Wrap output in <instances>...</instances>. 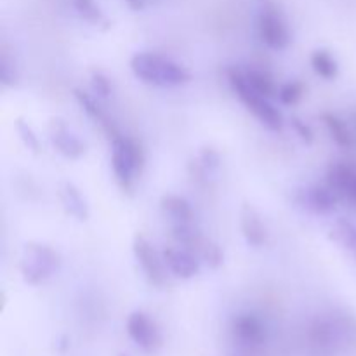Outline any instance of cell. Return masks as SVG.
I'll return each instance as SVG.
<instances>
[{"label": "cell", "instance_id": "6da1fadb", "mask_svg": "<svg viewBox=\"0 0 356 356\" xmlns=\"http://www.w3.org/2000/svg\"><path fill=\"white\" fill-rule=\"evenodd\" d=\"M131 70L138 80L153 87H181L191 82V72L172 58L159 52H138L131 59Z\"/></svg>", "mask_w": 356, "mask_h": 356}, {"label": "cell", "instance_id": "7a4b0ae2", "mask_svg": "<svg viewBox=\"0 0 356 356\" xmlns=\"http://www.w3.org/2000/svg\"><path fill=\"white\" fill-rule=\"evenodd\" d=\"M110 163L115 181H117V184L122 188L124 193L132 195L136 179L141 176L143 169H145V149H143L141 143L129 138V136L120 134V132L110 138Z\"/></svg>", "mask_w": 356, "mask_h": 356}, {"label": "cell", "instance_id": "3957f363", "mask_svg": "<svg viewBox=\"0 0 356 356\" xmlns=\"http://www.w3.org/2000/svg\"><path fill=\"white\" fill-rule=\"evenodd\" d=\"M228 83L232 87L233 94L240 99V103L247 108L249 113H252L259 120L261 125H264L271 132H280L284 129V113L271 103L270 97L256 92L250 87V83L245 79V73L242 70L229 68Z\"/></svg>", "mask_w": 356, "mask_h": 356}, {"label": "cell", "instance_id": "277c9868", "mask_svg": "<svg viewBox=\"0 0 356 356\" xmlns=\"http://www.w3.org/2000/svg\"><path fill=\"white\" fill-rule=\"evenodd\" d=\"M61 268V256L47 243L30 240L24 243L19 271L24 284L37 287L51 280Z\"/></svg>", "mask_w": 356, "mask_h": 356}, {"label": "cell", "instance_id": "5b68a950", "mask_svg": "<svg viewBox=\"0 0 356 356\" xmlns=\"http://www.w3.org/2000/svg\"><path fill=\"white\" fill-rule=\"evenodd\" d=\"M257 35L266 47L285 51L292 44V31L277 0H259Z\"/></svg>", "mask_w": 356, "mask_h": 356}, {"label": "cell", "instance_id": "8992f818", "mask_svg": "<svg viewBox=\"0 0 356 356\" xmlns=\"http://www.w3.org/2000/svg\"><path fill=\"white\" fill-rule=\"evenodd\" d=\"M132 252H134L136 261L141 266L143 275L146 280L155 287L163 289L167 285V266L162 254L156 252L155 245L146 238L145 235L138 233L132 242Z\"/></svg>", "mask_w": 356, "mask_h": 356}, {"label": "cell", "instance_id": "52a82bcc", "mask_svg": "<svg viewBox=\"0 0 356 356\" xmlns=\"http://www.w3.org/2000/svg\"><path fill=\"white\" fill-rule=\"evenodd\" d=\"M127 334L143 351L146 353H155L162 348L163 337L159 325L146 315L145 312H132L127 316Z\"/></svg>", "mask_w": 356, "mask_h": 356}, {"label": "cell", "instance_id": "ba28073f", "mask_svg": "<svg viewBox=\"0 0 356 356\" xmlns=\"http://www.w3.org/2000/svg\"><path fill=\"white\" fill-rule=\"evenodd\" d=\"M49 139H51L56 152L65 156V159L79 160L87 152L86 143L61 118H52L51 120V124H49Z\"/></svg>", "mask_w": 356, "mask_h": 356}, {"label": "cell", "instance_id": "9c48e42d", "mask_svg": "<svg viewBox=\"0 0 356 356\" xmlns=\"http://www.w3.org/2000/svg\"><path fill=\"white\" fill-rule=\"evenodd\" d=\"M232 330L236 343L245 350H259L266 343V325L259 316L252 315V313H242V315L235 316Z\"/></svg>", "mask_w": 356, "mask_h": 356}, {"label": "cell", "instance_id": "30bf717a", "mask_svg": "<svg viewBox=\"0 0 356 356\" xmlns=\"http://www.w3.org/2000/svg\"><path fill=\"white\" fill-rule=\"evenodd\" d=\"M162 256L169 273L179 280H190L200 273V261L186 247H169Z\"/></svg>", "mask_w": 356, "mask_h": 356}, {"label": "cell", "instance_id": "8fae6325", "mask_svg": "<svg viewBox=\"0 0 356 356\" xmlns=\"http://www.w3.org/2000/svg\"><path fill=\"white\" fill-rule=\"evenodd\" d=\"M240 229H242L245 242L254 249H261L268 243L266 225L252 205L243 204L242 211H240Z\"/></svg>", "mask_w": 356, "mask_h": 356}, {"label": "cell", "instance_id": "7c38bea8", "mask_svg": "<svg viewBox=\"0 0 356 356\" xmlns=\"http://www.w3.org/2000/svg\"><path fill=\"white\" fill-rule=\"evenodd\" d=\"M299 204L315 214H330L336 209L337 197L332 190L322 186H309L299 193Z\"/></svg>", "mask_w": 356, "mask_h": 356}, {"label": "cell", "instance_id": "4fadbf2b", "mask_svg": "<svg viewBox=\"0 0 356 356\" xmlns=\"http://www.w3.org/2000/svg\"><path fill=\"white\" fill-rule=\"evenodd\" d=\"M59 200H61V205L66 211V214L75 218L76 221L86 222L87 219H89V204H87L82 191H80L73 183L65 181V183L61 184V188H59Z\"/></svg>", "mask_w": 356, "mask_h": 356}, {"label": "cell", "instance_id": "5bb4252c", "mask_svg": "<svg viewBox=\"0 0 356 356\" xmlns=\"http://www.w3.org/2000/svg\"><path fill=\"white\" fill-rule=\"evenodd\" d=\"M73 96H75V99H76V103H79V106L82 108L83 111H86L87 117L92 118V120L96 122V124H99V127L103 129L104 134L108 136V139L113 138V136L117 134L118 129L115 127L113 122H111L110 118H108V115L104 113V110H103V108H101V104L97 103V101L94 99V97L90 96V94L83 92V90H80V89H75V90H73Z\"/></svg>", "mask_w": 356, "mask_h": 356}, {"label": "cell", "instance_id": "9a60e30c", "mask_svg": "<svg viewBox=\"0 0 356 356\" xmlns=\"http://www.w3.org/2000/svg\"><path fill=\"white\" fill-rule=\"evenodd\" d=\"M329 183L334 190L350 197L356 204V169L344 162L332 163L329 169Z\"/></svg>", "mask_w": 356, "mask_h": 356}, {"label": "cell", "instance_id": "2e32d148", "mask_svg": "<svg viewBox=\"0 0 356 356\" xmlns=\"http://www.w3.org/2000/svg\"><path fill=\"white\" fill-rule=\"evenodd\" d=\"M160 205H162L163 214H165L167 218H170L172 225L195 221L191 204L186 198L179 197V195H165V197H162V200H160Z\"/></svg>", "mask_w": 356, "mask_h": 356}, {"label": "cell", "instance_id": "e0dca14e", "mask_svg": "<svg viewBox=\"0 0 356 356\" xmlns=\"http://www.w3.org/2000/svg\"><path fill=\"white\" fill-rule=\"evenodd\" d=\"M68 2L72 3L75 13L83 21L90 23L92 26L110 28V19H108L106 14L103 13V9H101V6L96 0H68Z\"/></svg>", "mask_w": 356, "mask_h": 356}, {"label": "cell", "instance_id": "ac0fdd59", "mask_svg": "<svg viewBox=\"0 0 356 356\" xmlns=\"http://www.w3.org/2000/svg\"><path fill=\"white\" fill-rule=\"evenodd\" d=\"M320 118H322L323 125H325V129L329 131L330 139H332L339 148L350 149L351 146H353V136H351V131L337 115L325 111V113H322Z\"/></svg>", "mask_w": 356, "mask_h": 356}, {"label": "cell", "instance_id": "d6986e66", "mask_svg": "<svg viewBox=\"0 0 356 356\" xmlns=\"http://www.w3.org/2000/svg\"><path fill=\"white\" fill-rule=\"evenodd\" d=\"M309 61H312L313 72L318 76H322L323 80H336L337 75H339L337 61L327 49H316V51H313Z\"/></svg>", "mask_w": 356, "mask_h": 356}, {"label": "cell", "instance_id": "ffe728a7", "mask_svg": "<svg viewBox=\"0 0 356 356\" xmlns=\"http://www.w3.org/2000/svg\"><path fill=\"white\" fill-rule=\"evenodd\" d=\"M243 73H245L247 82L250 83V87H252L256 92L263 94V96L270 97V99H273V97L278 96V87L270 73L263 72V70H256V68H250Z\"/></svg>", "mask_w": 356, "mask_h": 356}, {"label": "cell", "instance_id": "44dd1931", "mask_svg": "<svg viewBox=\"0 0 356 356\" xmlns=\"http://www.w3.org/2000/svg\"><path fill=\"white\" fill-rule=\"evenodd\" d=\"M332 236L356 257V225L348 219L339 218L332 228Z\"/></svg>", "mask_w": 356, "mask_h": 356}, {"label": "cell", "instance_id": "7402d4cb", "mask_svg": "<svg viewBox=\"0 0 356 356\" xmlns=\"http://www.w3.org/2000/svg\"><path fill=\"white\" fill-rule=\"evenodd\" d=\"M306 94V86L301 80H291V82L284 83V86L278 89V101L285 106H294L299 101L305 97Z\"/></svg>", "mask_w": 356, "mask_h": 356}, {"label": "cell", "instance_id": "603a6c76", "mask_svg": "<svg viewBox=\"0 0 356 356\" xmlns=\"http://www.w3.org/2000/svg\"><path fill=\"white\" fill-rule=\"evenodd\" d=\"M198 254H200L202 261H204L209 268H212V270H218V268H221L222 263H225V254H222L221 247L216 242H212V240L204 238L200 249H198Z\"/></svg>", "mask_w": 356, "mask_h": 356}, {"label": "cell", "instance_id": "cb8c5ba5", "mask_svg": "<svg viewBox=\"0 0 356 356\" xmlns=\"http://www.w3.org/2000/svg\"><path fill=\"white\" fill-rule=\"evenodd\" d=\"M16 131H17V136H19L21 143L24 145V148H26L28 152L33 153V155H38V153H40V139H38L37 132L33 131V127H31L24 118H17Z\"/></svg>", "mask_w": 356, "mask_h": 356}, {"label": "cell", "instance_id": "d4e9b609", "mask_svg": "<svg viewBox=\"0 0 356 356\" xmlns=\"http://www.w3.org/2000/svg\"><path fill=\"white\" fill-rule=\"evenodd\" d=\"M17 80H19V75H17L16 63L2 49V56H0V82L6 87H14L17 86Z\"/></svg>", "mask_w": 356, "mask_h": 356}, {"label": "cell", "instance_id": "484cf974", "mask_svg": "<svg viewBox=\"0 0 356 356\" xmlns=\"http://www.w3.org/2000/svg\"><path fill=\"white\" fill-rule=\"evenodd\" d=\"M90 86H92L94 94H97V96L103 97V99H108V97L111 96V92H113L111 80L108 79L103 72H97V70H94V72L90 73Z\"/></svg>", "mask_w": 356, "mask_h": 356}, {"label": "cell", "instance_id": "4316f807", "mask_svg": "<svg viewBox=\"0 0 356 356\" xmlns=\"http://www.w3.org/2000/svg\"><path fill=\"white\" fill-rule=\"evenodd\" d=\"M200 165L205 176H211V174H214L216 170L219 169V165H221V156H219V153L212 148L202 149Z\"/></svg>", "mask_w": 356, "mask_h": 356}, {"label": "cell", "instance_id": "83f0119b", "mask_svg": "<svg viewBox=\"0 0 356 356\" xmlns=\"http://www.w3.org/2000/svg\"><path fill=\"white\" fill-rule=\"evenodd\" d=\"M291 125L292 129H294L296 134L299 136V139H301L306 146H312L313 143H315V132H313V129L309 127L306 122H302L299 117H292Z\"/></svg>", "mask_w": 356, "mask_h": 356}, {"label": "cell", "instance_id": "f1b7e54d", "mask_svg": "<svg viewBox=\"0 0 356 356\" xmlns=\"http://www.w3.org/2000/svg\"><path fill=\"white\" fill-rule=\"evenodd\" d=\"M132 10H143L146 7V0H124Z\"/></svg>", "mask_w": 356, "mask_h": 356}, {"label": "cell", "instance_id": "f546056e", "mask_svg": "<svg viewBox=\"0 0 356 356\" xmlns=\"http://www.w3.org/2000/svg\"><path fill=\"white\" fill-rule=\"evenodd\" d=\"M120 356H127V355H120Z\"/></svg>", "mask_w": 356, "mask_h": 356}]
</instances>
